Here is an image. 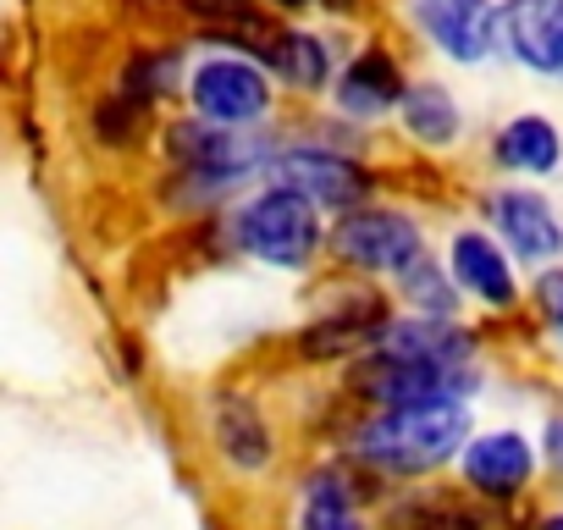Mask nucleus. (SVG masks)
Returning <instances> with one entry per match:
<instances>
[{
  "mask_svg": "<svg viewBox=\"0 0 563 530\" xmlns=\"http://www.w3.org/2000/svg\"><path fill=\"white\" fill-rule=\"evenodd\" d=\"M470 437V415L464 404H420V409H382L360 437L354 453L387 475H420L437 470L459 453V442Z\"/></svg>",
  "mask_w": 563,
  "mask_h": 530,
  "instance_id": "1",
  "label": "nucleus"
},
{
  "mask_svg": "<svg viewBox=\"0 0 563 530\" xmlns=\"http://www.w3.org/2000/svg\"><path fill=\"white\" fill-rule=\"evenodd\" d=\"M238 243L265 260V265H282V272H299L310 265V254L321 249V221H316V205L294 188H265L260 199L243 205L238 216Z\"/></svg>",
  "mask_w": 563,
  "mask_h": 530,
  "instance_id": "2",
  "label": "nucleus"
},
{
  "mask_svg": "<svg viewBox=\"0 0 563 530\" xmlns=\"http://www.w3.org/2000/svg\"><path fill=\"white\" fill-rule=\"evenodd\" d=\"M354 393H365L382 409H420V404H464L475 387L470 365H426V360H398V354H365L349 376Z\"/></svg>",
  "mask_w": 563,
  "mask_h": 530,
  "instance_id": "3",
  "label": "nucleus"
},
{
  "mask_svg": "<svg viewBox=\"0 0 563 530\" xmlns=\"http://www.w3.org/2000/svg\"><path fill=\"white\" fill-rule=\"evenodd\" d=\"M332 249L343 265H360V272H409V265L426 260L420 227L398 210H349L332 232Z\"/></svg>",
  "mask_w": 563,
  "mask_h": 530,
  "instance_id": "4",
  "label": "nucleus"
},
{
  "mask_svg": "<svg viewBox=\"0 0 563 530\" xmlns=\"http://www.w3.org/2000/svg\"><path fill=\"white\" fill-rule=\"evenodd\" d=\"M188 95H194V111L216 128H243L254 117H265L271 106V89H265V73L254 62H238V56H216L205 62L194 78H188Z\"/></svg>",
  "mask_w": 563,
  "mask_h": 530,
  "instance_id": "5",
  "label": "nucleus"
},
{
  "mask_svg": "<svg viewBox=\"0 0 563 530\" xmlns=\"http://www.w3.org/2000/svg\"><path fill=\"white\" fill-rule=\"evenodd\" d=\"M530 470H536V453H530V442L519 431H486V437H475L464 448V481L481 497H492V503L519 497Z\"/></svg>",
  "mask_w": 563,
  "mask_h": 530,
  "instance_id": "6",
  "label": "nucleus"
},
{
  "mask_svg": "<svg viewBox=\"0 0 563 530\" xmlns=\"http://www.w3.org/2000/svg\"><path fill=\"white\" fill-rule=\"evenodd\" d=\"M503 40L514 62L536 73H563V0H508Z\"/></svg>",
  "mask_w": 563,
  "mask_h": 530,
  "instance_id": "7",
  "label": "nucleus"
},
{
  "mask_svg": "<svg viewBox=\"0 0 563 530\" xmlns=\"http://www.w3.org/2000/svg\"><path fill=\"white\" fill-rule=\"evenodd\" d=\"M415 12L453 62H481L492 51V29L503 23V12H492V0H415Z\"/></svg>",
  "mask_w": 563,
  "mask_h": 530,
  "instance_id": "8",
  "label": "nucleus"
},
{
  "mask_svg": "<svg viewBox=\"0 0 563 530\" xmlns=\"http://www.w3.org/2000/svg\"><path fill=\"white\" fill-rule=\"evenodd\" d=\"M276 188H294L305 194L310 205H354L365 194V177L360 166H349L343 155H327V150H294L271 166Z\"/></svg>",
  "mask_w": 563,
  "mask_h": 530,
  "instance_id": "9",
  "label": "nucleus"
},
{
  "mask_svg": "<svg viewBox=\"0 0 563 530\" xmlns=\"http://www.w3.org/2000/svg\"><path fill=\"white\" fill-rule=\"evenodd\" d=\"M486 216L497 221V232L514 243V254H525V260H547V254H558V243H563V227H558V216H552V205L541 199V194H530V188H503V194H492L486 199Z\"/></svg>",
  "mask_w": 563,
  "mask_h": 530,
  "instance_id": "10",
  "label": "nucleus"
},
{
  "mask_svg": "<svg viewBox=\"0 0 563 530\" xmlns=\"http://www.w3.org/2000/svg\"><path fill=\"white\" fill-rule=\"evenodd\" d=\"M470 349L475 338L453 321H431V316H415V321H387L376 354H398V360H426V365H470Z\"/></svg>",
  "mask_w": 563,
  "mask_h": 530,
  "instance_id": "11",
  "label": "nucleus"
},
{
  "mask_svg": "<svg viewBox=\"0 0 563 530\" xmlns=\"http://www.w3.org/2000/svg\"><path fill=\"white\" fill-rule=\"evenodd\" d=\"M210 426H216V448H221L227 464H238V470H265V464H271V431H265L254 398H243V393H216Z\"/></svg>",
  "mask_w": 563,
  "mask_h": 530,
  "instance_id": "12",
  "label": "nucleus"
},
{
  "mask_svg": "<svg viewBox=\"0 0 563 530\" xmlns=\"http://www.w3.org/2000/svg\"><path fill=\"white\" fill-rule=\"evenodd\" d=\"M453 277H459V288H470L475 299H486V305H514V272H508V260H503V249L486 238V232H459L453 238Z\"/></svg>",
  "mask_w": 563,
  "mask_h": 530,
  "instance_id": "13",
  "label": "nucleus"
},
{
  "mask_svg": "<svg viewBox=\"0 0 563 530\" xmlns=\"http://www.w3.org/2000/svg\"><path fill=\"white\" fill-rule=\"evenodd\" d=\"M404 78H398V62L387 51H365L354 56V67L343 73V89H338V106L349 117H382L393 106H404Z\"/></svg>",
  "mask_w": 563,
  "mask_h": 530,
  "instance_id": "14",
  "label": "nucleus"
},
{
  "mask_svg": "<svg viewBox=\"0 0 563 530\" xmlns=\"http://www.w3.org/2000/svg\"><path fill=\"white\" fill-rule=\"evenodd\" d=\"M558 155H563V144H558V128H552L547 117H514V122L497 133V161H503L508 172L541 177V172L558 166Z\"/></svg>",
  "mask_w": 563,
  "mask_h": 530,
  "instance_id": "15",
  "label": "nucleus"
},
{
  "mask_svg": "<svg viewBox=\"0 0 563 530\" xmlns=\"http://www.w3.org/2000/svg\"><path fill=\"white\" fill-rule=\"evenodd\" d=\"M393 530H486V519L448 492H415L393 508Z\"/></svg>",
  "mask_w": 563,
  "mask_h": 530,
  "instance_id": "16",
  "label": "nucleus"
},
{
  "mask_svg": "<svg viewBox=\"0 0 563 530\" xmlns=\"http://www.w3.org/2000/svg\"><path fill=\"white\" fill-rule=\"evenodd\" d=\"M404 128L420 144H453L459 139V106H453V95L437 89V84H415L404 95Z\"/></svg>",
  "mask_w": 563,
  "mask_h": 530,
  "instance_id": "17",
  "label": "nucleus"
},
{
  "mask_svg": "<svg viewBox=\"0 0 563 530\" xmlns=\"http://www.w3.org/2000/svg\"><path fill=\"white\" fill-rule=\"evenodd\" d=\"M299 530H365L354 519V503H349V486L321 470L310 486H305V514H299Z\"/></svg>",
  "mask_w": 563,
  "mask_h": 530,
  "instance_id": "18",
  "label": "nucleus"
},
{
  "mask_svg": "<svg viewBox=\"0 0 563 530\" xmlns=\"http://www.w3.org/2000/svg\"><path fill=\"white\" fill-rule=\"evenodd\" d=\"M271 62H276V73L288 78L294 89H321L327 73H332L327 45H321L316 34H282V40L271 45Z\"/></svg>",
  "mask_w": 563,
  "mask_h": 530,
  "instance_id": "19",
  "label": "nucleus"
},
{
  "mask_svg": "<svg viewBox=\"0 0 563 530\" xmlns=\"http://www.w3.org/2000/svg\"><path fill=\"white\" fill-rule=\"evenodd\" d=\"M398 283H404V299H409L420 316H431V321H453L459 299H453V288L442 283V265L420 260V265H409V272H404Z\"/></svg>",
  "mask_w": 563,
  "mask_h": 530,
  "instance_id": "20",
  "label": "nucleus"
},
{
  "mask_svg": "<svg viewBox=\"0 0 563 530\" xmlns=\"http://www.w3.org/2000/svg\"><path fill=\"white\" fill-rule=\"evenodd\" d=\"M188 18L221 23V29H249L254 23V0H177Z\"/></svg>",
  "mask_w": 563,
  "mask_h": 530,
  "instance_id": "21",
  "label": "nucleus"
},
{
  "mask_svg": "<svg viewBox=\"0 0 563 530\" xmlns=\"http://www.w3.org/2000/svg\"><path fill=\"white\" fill-rule=\"evenodd\" d=\"M536 305H541V316L563 332V272H547V277L536 283Z\"/></svg>",
  "mask_w": 563,
  "mask_h": 530,
  "instance_id": "22",
  "label": "nucleus"
},
{
  "mask_svg": "<svg viewBox=\"0 0 563 530\" xmlns=\"http://www.w3.org/2000/svg\"><path fill=\"white\" fill-rule=\"evenodd\" d=\"M547 453H552V464H563V420L547 426Z\"/></svg>",
  "mask_w": 563,
  "mask_h": 530,
  "instance_id": "23",
  "label": "nucleus"
},
{
  "mask_svg": "<svg viewBox=\"0 0 563 530\" xmlns=\"http://www.w3.org/2000/svg\"><path fill=\"white\" fill-rule=\"evenodd\" d=\"M276 7H282V12H305V7H310V0H276Z\"/></svg>",
  "mask_w": 563,
  "mask_h": 530,
  "instance_id": "24",
  "label": "nucleus"
},
{
  "mask_svg": "<svg viewBox=\"0 0 563 530\" xmlns=\"http://www.w3.org/2000/svg\"><path fill=\"white\" fill-rule=\"evenodd\" d=\"M541 530H563V514H558V519H547V525H541Z\"/></svg>",
  "mask_w": 563,
  "mask_h": 530,
  "instance_id": "25",
  "label": "nucleus"
}]
</instances>
